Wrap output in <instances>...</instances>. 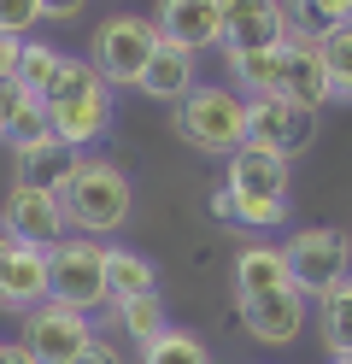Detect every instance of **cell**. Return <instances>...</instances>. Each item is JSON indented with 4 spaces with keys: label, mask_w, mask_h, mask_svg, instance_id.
<instances>
[{
    "label": "cell",
    "mask_w": 352,
    "mask_h": 364,
    "mask_svg": "<svg viewBox=\"0 0 352 364\" xmlns=\"http://www.w3.org/2000/svg\"><path fill=\"white\" fill-rule=\"evenodd\" d=\"M53 194H59V212H65V230L70 235H88V241H100L112 230H124L129 212H135V188H129V176L117 159H100V153H77L65 165V176L53 182Z\"/></svg>",
    "instance_id": "obj_1"
},
{
    "label": "cell",
    "mask_w": 352,
    "mask_h": 364,
    "mask_svg": "<svg viewBox=\"0 0 352 364\" xmlns=\"http://www.w3.org/2000/svg\"><path fill=\"white\" fill-rule=\"evenodd\" d=\"M70 364H124V358H117V347H112L106 335H94V341H88V347L70 358Z\"/></svg>",
    "instance_id": "obj_31"
},
{
    "label": "cell",
    "mask_w": 352,
    "mask_h": 364,
    "mask_svg": "<svg viewBox=\"0 0 352 364\" xmlns=\"http://www.w3.org/2000/svg\"><path fill=\"white\" fill-rule=\"evenodd\" d=\"M0 364H36V358H30L23 341H0Z\"/></svg>",
    "instance_id": "obj_34"
},
{
    "label": "cell",
    "mask_w": 352,
    "mask_h": 364,
    "mask_svg": "<svg viewBox=\"0 0 352 364\" xmlns=\"http://www.w3.org/2000/svg\"><path fill=\"white\" fill-rule=\"evenodd\" d=\"M282 253H288V270H294V288L323 300L335 282L352 277V241L341 230H294L282 241Z\"/></svg>",
    "instance_id": "obj_6"
},
{
    "label": "cell",
    "mask_w": 352,
    "mask_h": 364,
    "mask_svg": "<svg viewBox=\"0 0 352 364\" xmlns=\"http://www.w3.org/2000/svg\"><path fill=\"white\" fill-rule=\"evenodd\" d=\"M317 141V112H305L282 95H265V100H247V147H265L276 159H294Z\"/></svg>",
    "instance_id": "obj_8"
},
{
    "label": "cell",
    "mask_w": 352,
    "mask_h": 364,
    "mask_svg": "<svg viewBox=\"0 0 352 364\" xmlns=\"http://www.w3.org/2000/svg\"><path fill=\"white\" fill-rule=\"evenodd\" d=\"M41 300H53V270H47V247L18 241L6 259H0V306L30 317Z\"/></svg>",
    "instance_id": "obj_12"
},
{
    "label": "cell",
    "mask_w": 352,
    "mask_h": 364,
    "mask_svg": "<svg viewBox=\"0 0 352 364\" xmlns=\"http://www.w3.org/2000/svg\"><path fill=\"white\" fill-rule=\"evenodd\" d=\"M106 288H112V306L147 300V294H159V270L153 259L129 253V247H106Z\"/></svg>",
    "instance_id": "obj_19"
},
{
    "label": "cell",
    "mask_w": 352,
    "mask_h": 364,
    "mask_svg": "<svg viewBox=\"0 0 352 364\" xmlns=\"http://www.w3.org/2000/svg\"><path fill=\"white\" fill-rule=\"evenodd\" d=\"M41 24V0H0V30L6 36H23Z\"/></svg>",
    "instance_id": "obj_29"
},
{
    "label": "cell",
    "mask_w": 352,
    "mask_h": 364,
    "mask_svg": "<svg viewBox=\"0 0 352 364\" xmlns=\"http://www.w3.org/2000/svg\"><path fill=\"white\" fill-rule=\"evenodd\" d=\"M47 270H53V300L77 306V311L112 306V288H106V241L65 235V241L47 247Z\"/></svg>",
    "instance_id": "obj_5"
},
{
    "label": "cell",
    "mask_w": 352,
    "mask_h": 364,
    "mask_svg": "<svg viewBox=\"0 0 352 364\" xmlns=\"http://www.w3.org/2000/svg\"><path fill=\"white\" fill-rule=\"evenodd\" d=\"M176 135L206 159H229L247 147V95L218 82H200L194 95L176 106Z\"/></svg>",
    "instance_id": "obj_3"
},
{
    "label": "cell",
    "mask_w": 352,
    "mask_h": 364,
    "mask_svg": "<svg viewBox=\"0 0 352 364\" xmlns=\"http://www.w3.org/2000/svg\"><path fill=\"white\" fill-rule=\"evenodd\" d=\"M317 53L329 65V82H335V100H352V24H335L317 36Z\"/></svg>",
    "instance_id": "obj_24"
},
{
    "label": "cell",
    "mask_w": 352,
    "mask_h": 364,
    "mask_svg": "<svg viewBox=\"0 0 352 364\" xmlns=\"http://www.w3.org/2000/svg\"><path fill=\"white\" fill-rule=\"evenodd\" d=\"M135 88H141L147 100H159V106H182V100L200 88V53L159 41V53L147 59V71H141V82H135Z\"/></svg>",
    "instance_id": "obj_15"
},
{
    "label": "cell",
    "mask_w": 352,
    "mask_h": 364,
    "mask_svg": "<svg viewBox=\"0 0 352 364\" xmlns=\"http://www.w3.org/2000/svg\"><path fill=\"white\" fill-rule=\"evenodd\" d=\"M317 329H323V347L335 358H352V277L335 282L317 300Z\"/></svg>",
    "instance_id": "obj_21"
},
{
    "label": "cell",
    "mask_w": 352,
    "mask_h": 364,
    "mask_svg": "<svg viewBox=\"0 0 352 364\" xmlns=\"http://www.w3.org/2000/svg\"><path fill=\"white\" fill-rule=\"evenodd\" d=\"M0 223L12 230V241H30V247H53L65 241V212H59V194L41 188V182H12L6 188V206H0Z\"/></svg>",
    "instance_id": "obj_10"
},
{
    "label": "cell",
    "mask_w": 352,
    "mask_h": 364,
    "mask_svg": "<svg viewBox=\"0 0 352 364\" xmlns=\"http://www.w3.org/2000/svg\"><path fill=\"white\" fill-rule=\"evenodd\" d=\"M153 24H159V41L171 48H218L223 41V18H218V0H159L153 6Z\"/></svg>",
    "instance_id": "obj_13"
},
{
    "label": "cell",
    "mask_w": 352,
    "mask_h": 364,
    "mask_svg": "<svg viewBox=\"0 0 352 364\" xmlns=\"http://www.w3.org/2000/svg\"><path fill=\"white\" fill-rule=\"evenodd\" d=\"M211 218L241 223V230H276V223H288V200H247L235 188H211Z\"/></svg>",
    "instance_id": "obj_20"
},
{
    "label": "cell",
    "mask_w": 352,
    "mask_h": 364,
    "mask_svg": "<svg viewBox=\"0 0 352 364\" xmlns=\"http://www.w3.org/2000/svg\"><path fill=\"white\" fill-rule=\"evenodd\" d=\"M223 188L247 194V200H288L294 171H288V159H276V153H265V147H241V153H229Z\"/></svg>",
    "instance_id": "obj_14"
},
{
    "label": "cell",
    "mask_w": 352,
    "mask_h": 364,
    "mask_svg": "<svg viewBox=\"0 0 352 364\" xmlns=\"http://www.w3.org/2000/svg\"><path fill=\"white\" fill-rule=\"evenodd\" d=\"M41 106H47V124H53V135H59L70 153L94 147V141L112 129V88H106V77L94 71L88 59H65L59 77L47 82Z\"/></svg>",
    "instance_id": "obj_2"
},
{
    "label": "cell",
    "mask_w": 352,
    "mask_h": 364,
    "mask_svg": "<svg viewBox=\"0 0 352 364\" xmlns=\"http://www.w3.org/2000/svg\"><path fill=\"white\" fill-rule=\"evenodd\" d=\"M59 65H65L59 48H47V41H23V53H18V88L47 95V82L59 77Z\"/></svg>",
    "instance_id": "obj_28"
},
{
    "label": "cell",
    "mask_w": 352,
    "mask_h": 364,
    "mask_svg": "<svg viewBox=\"0 0 352 364\" xmlns=\"http://www.w3.org/2000/svg\"><path fill=\"white\" fill-rule=\"evenodd\" d=\"M82 6H88V0H41V18H59V24H70Z\"/></svg>",
    "instance_id": "obj_32"
},
{
    "label": "cell",
    "mask_w": 352,
    "mask_h": 364,
    "mask_svg": "<svg viewBox=\"0 0 352 364\" xmlns=\"http://www.w3.org/2000/svg\"><path fill=\"white\" fill-rule=\"evenodd\" d=\"M305 317H311V294L299 288H276V294H258V300H241V329L265 347H294L305 335Z\"/></svg>",
    "instance_id": "obj_11"
},
{
    "label": "cell",
    "mask_w": 352,
    "mask_h": 364,
    "mask_svg": "<svg viewBox=\"0 0 352 364\" xmlns=\"http://www.w3.org/2000/svg\"><path fill=\"white\" fill-rule=\"evenodd\" d=\"M12 106H18V82H0V141H6V124H12Z\"/></svg>",
    "instance_id": "obj_33"
},
{
    "label": "cell",
    "mask_w": 352,
    "mask_h": 364,
    "mask_svg": "<svg viewBox=\"0 0 352 364\" xmlns=\"http://www.w3.org/2000/svg\"><path fill=\"white\" fill-rule=\"evenodd\" d=\"M12 247H18V241H12V230H6V223H0V259H6Z\"/></svg>",
    "instance_id": "obj_35"
},
{
    "label": "cell",
    "mask_w": 352,
    "mask_h": 364,
    "mask_svg": "<svg viewBox=\"0 0 352 364\" xmlns=\"http://www.w3.org/2000/svg\"><path fill=\"white\" fill-rule=\"evenodd\" d=\"M294 288V270L282 247H241L235 253V300H258V294Z\"/></svg>",
    "instance_id": "obj_17"
},
{
    "label": "cell",
    "mask_w": 352,
    "mask_h": 364,
    "mask_svg": "<svg viewBox=\"0 0 352 364\" xmlns=\"http://www.w3.org/2000/svg\"><path fill=\"white\" fill-rule=\"evenodd\" d=\"M153 53H159V24L153 18H135V12H117L94 30L88 65L106 77V88H135Z\"/></svg>",
    "instance_id": "obj_4"
},
{
    "label": "cell",
    "mask_w": 352,
    "mask_h": 364,
    "mask_svg": "<svg viewBox=\"0 0 352 364\" xmlns=\"http://www.w3.org/2000/svg\"><path fill=\"white\" fill-rule=\"evenodd\" d=\"M329 364H352V358H329Z\"/></svg>",
    "instance_id": "obj_36"
},
{
    "label": "cell",
    "mask_w": 352,
    "mask_h": 364,
    "mask_svg": "<svg viewBox=\"0 0 352 364\" xmlns=\"http://www.w3.org/2000/svg\"><path fill=\"white\" fill-rule=\"evenodd\" d=\"M47 135H53V124H47V106H41V95L18 88V106H12V124H6V141H12V153H18V147H30V141H47Z\"/></svg>",
    "instance_id": "obj_26"
},
{
    "label": "cell",
    "mask_w": 352,
    "mask_h": 364,
    "mask_svg": "<svg viewBox=\"0 0 352 364\" xmlns=\"http://www.w3.org/2000/svg\"><path fill=\"white\" fill-rule=\"evenodd\" d=\"M112 317L124 323V335L135 341V347H147V341H159L164 329H171V311H164L159 294H147V300H124V306H112Z\"/></svg>",
    "instance_id": "obj_23"
},
{
    "label": "cell",
    "mask_w": 352,
    "mask_h": 364,
    "mask_svg": "<svg viewBox=\"0 0 352 364\" xmlns=\"http://www.w3.org/2000/svg\"><path fill=\"white\" fill-rule=\"evenodd\" d=\"M18 53H23V36L0 30V82H18Z\"/></svg>",
    "instance_id": "obj_30"
},
{
    "label": "cell",
    "mask_w": 352,
    "mask_h": 364,
    "mask_svg": "<svg viewBox=\"0 0 352 364\" xmlns=\"http://www.w3.org/2000/svg\"><path fill=\"white\" fill-rule=\"evenodd\" d=\"M282 100H294L305 112H323L335 100V82H329V65L317 53V36L288 41V71H282Z\"/></svg>",
    "instance_id": "obj_16"
},
{
    "label": "cell",
    "mask_w": 352,
    "mask_h": 364,
    "mask_svg": "<svg viewBox=\"0 0 352 364\" xmlns=\"http://www.w3.org/2000/svg\"><path fill=\"white\" fill-rule=\"evenodd\" d=\"M294 41L299 36H323L335 24H352V0H294Z\"/></svg>",
    "instance_id": "obj_27"
},
{
    "label": "cell",
    "mask_w": 352,
    "mask_h": 364,
    "mask_svg": "<svg viewBox=\"0 0 352 364\" xmlns=\"http://www.w3.org/2000/svg\"><path fill=\"white\" fill-rule=\"evenodd\" d=\"M282 71H288V41H282V48H258V53H229L235 95H247V100L282 95Z\"/></svg>",
    "instance_id": "obj_18"
},
{
    "label": "cell",
    "mask_w": 352,
    "mask_h": 364,
    "mask_svg": "<svg viewBox=\"0 0 352 364\" xmlns=\"http://www.w3.org/2000/svg\"><path fill=\"white\" fill-rule=\"evenodd\" d=\"M18 341L30 347L36 364H70L94 341V323H88V311L65 306V300H41L30 317H23V335Z\"/></svg>",
    "instance_id": "obj_7"
},
{
    "label": "cell",
    "mask_w": 352,
    "mask_h": 364,
    "mask_svg": "<svg viewBox=\"0 0 352 364\" xmlns=\"http://www.w3.org/2000/svg\"><path fill=\"white\" fill-rule=\"evenodd\" d=\"M141 364H211V353H206V341H200V335H188V329H164L159 341H147V347H141Z\"/></svg>",
    "instance_id": "obj_25"
},
{
    "label": "cell",
    "mask_w": 352,
    "mask_h": 364,
    "mask_svg": "<svg viewBox=\"0 0 352 364\" xmlns=\"http://www.w3.org/2000/svg\"><path fill=\"white\" fill-rule=\"evenodd\" d=\"M65 165H70V147L59 141V135L18 147V182H41V188H53V182L65 176Z\"/></svg>",
    "instance_id": "obj_22"
},
{
    "label": "cell",
    "mask_w": 352,
    "mask_h": 364,
    "mask_svg": "<svg viewBox=\"0 0 352 364\" xmlns=\"http://www.w3.org/2000/svg\"><path fill=\"white\" fill-rule=\"evenodd\" d=\"M223 18V53H258L294 41V18L282 0H218Z\"/></svg>",
    "instance_id": "obj_9"
}]
</instances>
